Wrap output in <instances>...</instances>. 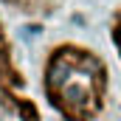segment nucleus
Listing matches in <instances>:
<instances>
[{"mask_svg": "<svg viewBox=\"0 0 121 121\" xmlns=\"http://www.w3.org/2000/svg\"><path fill=\"white\" fill-rule=\"evenodd\" d=\"M113 39H116V48H118V56H121V9L113 20Z\"/></svg>", "mask_w": 121, "mask_h": 121, "instance_id": "nucleus-2", "label": "nucleus"}, {"mask_svg": "<svg viewBox=\"0 0 121 121\" xmlns=\"http://www.w3.org/2000/svg\"><path fill=\"white\" fill-rule=\"evenodd\" d=\"M110 79L96 51L62 42L42 62V96L62 121H99L107 110Z\"/></svg>", "mask_w": 121, "mask_h": 121, "instance_id": "nucleus-1", "label": "nucleus"}]
</instances>
